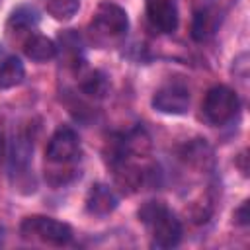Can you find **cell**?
Wrapping results in <instances>:
<instances>
[{
	"label": "cell",
	"instance_id": "2",
	"mask_svg": "<svg viewBox=\"0 0 250 250\" xmlns=\"http://www.w3.org/2000/svg\"><path fill=\"white\" fill-rule=\"evenodd\" d=\"M20 232L25 240H39L53 246H62L72 238V229L66 223L45 215L25 217L20 225Z\"/></svg>",
	"mask_w": 250,
	"mask_h": 250
},
{
	"label": "cell",
	"instance_id": "9",
	"mask_svg": "<svg viewBox=\"0 0 250 250\" xmlns=\"http://www.w3.org/2000/svg\"><path fill=\"white\" fill-rule=\"evenodd\" d=\"M23 53H25L27 59H31L35 62H45V61H51L57 55V43L53 39H49L47 35L33 33L25 39Z\"/></svg>",
	"mask_w": 250,
	"mask_h": 250
},
{
	"label": "cell",
	"instance_id": "11",
	"mask_svg": "<svg viewBox=\"0 0 250 250\" xmlns=\"http://www.w3.org/2000/svg\"><path fill=\"white\" fill-rule=\"evenodd\" d=\"M23 76H25V68L18 57L4 59L0 64V90H8L21 84Z\"/></svg>",
	"mask_w": 250,
	"mask_h": 250
},
{
	"label": "cell",
	"instance_id": "3",
	"mask_svg": "<svg viewBox=\"0 0 250 250\" xmlns=\"http://www.w3.org/2000/svg\"><path fill=\"white\" fill-rule=\"evenodd\" d=\"M240 107L238 96L229 86H213L203 100V113L209 123L225 125L229 123Z\"/></svg>",
	"mask_w": 250,
	"mask_h": 250
},
{
	"label": "cell",
	"instance_id": "15",
	"mask_svg": "<svg viewBox=\"0 0 250 250\" xmlns=\"http://www.w3.org/2000/svg\"><path fill=\"white\" fill-rule=\"evenodd\" d=\"M59 41H61V47H64V53L72 55V59L78 61L80 53H82V39L80 35L74 31V29H66L59 35Z\"/></svg>",
	"mask_w": 250,
	"mask_h": 250
},
{
	"label": "cell",
	"instance_id": "19",
	"mask_svg": "<svg viewBox=\"0 0 250 250\" xmlns=\"http://www.w3.org/2000/svg\"><path fill=\"white\" fill-rule=\"evenodd\" d=\"M2 150H4V137H2V133H0V156H2Z\"/></svg>",
	"mask_w": 250,
	"mask_h": 250
},
{
	"label": "cell",
	"instance_id": "4",
	"mask_svg": "<svg viewBox=\"0 0 250 250\" xmlns=\"http://www.w3.org/2000/svg\"><path fill=\"white\" fill-rule=\"evenodd\" d=\"M80 154V139L70 127H59L47 146H45V160L55 166H68Z\"/></svg>",
	"mask_w": 250,
	"mask_h": 250
},
{
	"label": "cell",
	"instance_id": "16",
	"mask_svg": "<svg viewBox=\"0 0 250 250\" xmlns=\"http://www.w3.org/2000/svg\"><path fill=\"white\" fill-rule=\"evenodd\" d=\"M209 156H211V148L201 141L199 143H191L189 146H186V158L189 162H193V164L197 162L201 166V164H205V158H209Z\"/></svg>",
	"mask_w": 250,
	"mask_h": 250
},
{
	"label": "cell",
	"instance_id": "14",
	"mask_svg": "<svg viewBox=\"0 0 250 250\" xmlns=\"http://www.w3.org/2000/svg\"><path fill=\"white\" fill-rule=\"evenodd\" d=\"M78 8H80L78 0H47V14L61 21L70 20L78 12Z\"/></svg>",
	"mask_w": 250,
	"mask_h": 250
},
{
	"label": "cell",
	"instance_id": "18",
	"mask_svg": "<svg viewBox=\"0 0 250 250\" xmlns=\"http://www.w3.org/2000/svg\"><path fill=\"white\" fill-rule=\"evenodd\" d=\"M244 160H246V150H244V152L240 154V160H238V166H240V170H242V174L246 176V174H248V172H246L248 168H246V164H244Z\"/></svg>",
	"mask_w": 250,
	"mask_h": 250
},
{
	"label": "cell",
	"instance_id": "8",
	"mask_svg": "<svg viewBox=\"0 0 250 250\" xmlns=\"http://www.w3.org/2000/svg\"><path fill=\"white\" fill-rule=\"evenodd\" d=\"M117 207V195L105 184H94L86 195V211L96 217H105Z\"/></svg>",
	"mask_w": 250,
	"mask_h": 250
},
{
	"label": "cell",
	"instance_id": "5",
	"mask_svg": "<svg viewBox=\"0 0 250 250\" xmlns=\"http://www.w3.org/2000/svg\"><path fill=\"white\" fill-rule=\"evenodd\" d=\"M94 25L105 35L121 37L129 29V18L121 6L113 2H102L94 14Z\"/></svg>",
	"mask_w": 250,
	"mask_h": 250
},
{
	"label": "cell",
	"instance_id": "7",
	"mask_svg": "<svg viewBox=\"0 0 250 250\" xmlns=\"http://www.w3.org/2000/svg\"><path fill=\"white\" fill-rule=\"evenodd\" d=\"M146 16L150 23L162 33H172L178 27V8L172 0H148Z\"/></svg>",
	"mask_w": 250,
	"mask_h": 250
},
{
	"label": "cell",
	"instance_id": "6",
	"mask_svg": "<svg viewBox=\"0 0 250 250\" xmlns=\"http://www.w3.org/2000/svg\"><path fill=\"white\" fill-rule=\"evenodd\" d=\"M152 107L168 115H184L189 109V92L180 84H168L152 96Z\"/></svg>",
	"mask_w": 250,
	"mask_h": 250
},
{
	"label": "cell",
	"instance_id": "13",
	"mask_svg": "<svg viewBox=\"0 0 250 250\" xmlns=\"http://www.w3.org/2000/svg\"><path fill=\"white\" fill-rule=\"evenodd\" d=\"M39 23V12L33 6H18L8 18V29H29Z\"/></svg>",
	"mask_w": 250,
	"mask_h": 250
},
{
	"label": "cell",
	"instance_id": "12",
	"mask_svg": "<svg viewBox=\"0 0 250 250\" xmlns=\"http://www.w3.org/2000/svg\"><path fill=\"white\" fill-rule=\"evenodd\" d=\"M80 88L84 94H88L92 98H104L109 92V78L102 70H90L82 78Z\"/></svg>",
	"mask_w": 250,
	"mask_h": 250
},
{
	"label": "cell",
	"instance_id": "17",
	"mask_svg": "<svg viewBox=\"0 0 250 250\" xmlns=\"http://www.w3.org/2000/svg\"><path fill=\"white\" fill-rule=\"evenodd\" d=\"M234 223H238V225H248V223H250V215H248V201H244V203L234 211Z\"/></svg>",
	"mask_w": 250,
	"mask_h": 250
},
{
	"label": "cell",
	"instance_id": "10",
	"mask_svg": "<svg viewBox=\"0 0 250 250\" xmlns=\"http://www.w3.org/2000/svg\"><path fill=\"white\" fill-rule=\"evenodd\" d=\"M219 25V16L215 10L211 8H201L193 14V20H191V37L195 41H205L209 39L215 29Z\"/></svg>",
	"mask_w": 250,
	"mask_h": 250
},
{
	"label": "cell",
	"instance_id": "1",
	"mask_svg": "<svg viewBox=\"0 0 250 250\" xmlns=\"http://www.w3.org/2000/svg\"><path fill=\"white\" fill-rule=\"evenodd\" d=\"M139 221L146 227L152 246L156 248H172L182 238V225L178 217L162 203V201H146L137 211Z\"/></svg>",
	"mask_w": 250,
	"mask_h": 250
}]
</instances>
